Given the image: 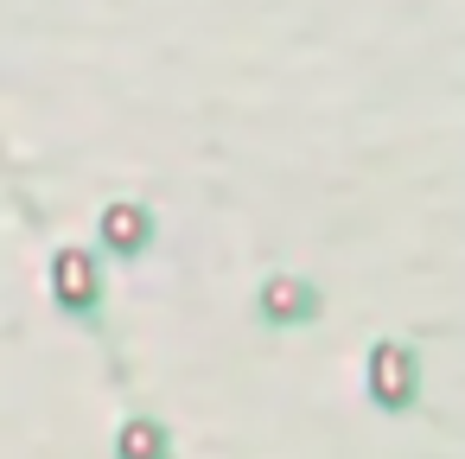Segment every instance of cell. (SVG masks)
<instances>
[{"instance_id":"obj_1","label":"cell","mask_w":465,"mask_h":459,"mask_svg":"<svg viewBox=\"0 0 465 459\" xmlns=\"http://www.w3.org/2000/svg\"><path fill=\"white\" fill-rule=\"evenodd\" d=\"M376 383L382 395H401V351H376Z\"/></svg>"}]
</instances>
